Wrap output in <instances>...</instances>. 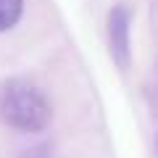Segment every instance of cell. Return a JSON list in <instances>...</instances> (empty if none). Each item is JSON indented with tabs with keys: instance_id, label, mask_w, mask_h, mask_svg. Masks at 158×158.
<instances>
[{
	"instance_id": "cell-1",
	"label": "cell",
	"mask_w": 158,
	"mask_h": 158,
	"mask_svg": "<svg viewBox=\"0 0 158 158\" xmlns=\"http://www.w3.org/2000/svg\"><path fill=\"white\" fill-rule=\"evenodd\" d=\"M0 118L19 132H40L50 121V106L32 82L8 79L0 85Z\"/></svg>"
},
{
	"instance_id": "cell-2",
	"label": "cell",
	"mask_w": 158,
	"mask_h": 158,
	"mask_svg": "<svg viewBox=\"0 0 158 158\" xmlns=\"http://www.w3.org/2000/svg\"><path fill=\"white\" fill-rule=\"evenodd\" d=\"M129 34H132V8L129 3H118L108 13V42H111V56L118 69H129L132 50H129Z\"/></svg>"
},
{
	"instance_id": "cell-3",
	"label": "cell",
	"mask_w": 158,
	"mask_h": 158,
	"mask_svg": "<svg viewBox=\"0 0 158 158\" xmlns=\"http://www.w3.org/2000/svg\"><path fill=\"white\" fill-rule=\"evenodd\" d=\"M24 8V0H0V32L11 29L19 21Z\"/></svg>"
},
{
	"instance_id": "cell-4",
	"label": "cell",
	"mask_w": 158,
	"mask_h": 158,
	"mask_svg": "<svg viewBox=\"0 0 158 158\" xmlns=\"http://www.w3.org/2000/svg\"><path fill=\"white\" fill-rule=\"evenodd\" d=\"M21 158H56V156H53V150L48 145H37V148H32V150H27Z\"/></svg>"
}]
</instances>
